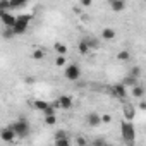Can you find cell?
Listing matches in <instances>:
<instances>
[{"label":"cell","instance_id":"6da1fadb","mask_svg":"<svg viewBox=\"0 0 146 146\" xmlns=\"http://www.w3.org/2000/svg\"><path fill=\"white\" fill-rule=\"evenodd\" d=\"M31 19H33L31 14H23V16L16 17V23H14V26H12V33H14V35H24Z\"/></svg>","mask_w":146,"mask_h":146},{"label":"cell","instance_id":"7a4b0ae2","mask_svg":"<svg viewBox=\"0 0 146 146\" xmlns=\"http://www.w3.org/2000/svg\"><path fill=\"white\" fill-rule=\"evenodd\" d=\"M122 137L127 144H132L134 143V137H136V129L132 125V120H124L122 122Z\"/></svg>","mask_w":146,"mask_h":146},{"label":"cell","instance_id":"3957f363","mask_svg":"<svg viewBox=\"0 0 146 146\" xmlns=\"http://www.w3.org/2000/svg\"><path fill=\"white\" fill-rule=\"evenodd\" d=\"M11 129L14 131V134L16 136H21V137H26L28 134H29V124L26 122V120H17V122H14L12 125H11Z\"/></svg>","mask_w":146,"mask_h":146},{"label":"cell","instance_id":"277c9868","mask_svg":"<svg viewBox=\"0 0 146 146\" xmlns=\"http://www.w3.org/2000/svg\"><path fill=\"white\" fill-rule=\"evenodd\" d=\"M64 76H65V79H69V81H78V79L81 78V69H79V65H76V64L67 65L65 70H64Z\"/></svg>","mask_w":146,"mask_h":146},{"label":"cell","instance_id":"5b68a950","mask_svg":"<svg viewBox=\"0 0 146 146\" xmlns=\"http://www.w3.org/2000/svg\"><path fill=\"white\" fill-rule=\"evenodd\" d=\"M110 91H112V95L115 96V98H125L127 96V86H124L122 83L120 84H113L112 88H110Z\"/></svg>","mask_w":146,"mask_h":146},{"label":"cell","instance_id":"8992f818","mask_svg":"<svg viewBox=\"0 0 146 146\" xmlns=\"http://www.w3.org/2000/svg\"><path fill=\"white\" fill-rule=\"evenodd\" d=\"M55 108L58 107V108H64V110H69L70 107H72V98L70 96H60L55 103H52Z\"/></svg>","mask_w":146,"mask_h":146},{"label":"cell","instance_id":"52a82bcc","mask_svg":"<svg viewBox=\"0 0 146 146\" xmlns=\"http://www.w3.org/2000/svg\"><path fill=\"white\" fill-rule=\"evenodd\" d=\"M0 19H2V23H4L5 28H12L14 23H16V17L9 11H2V12H0Z\"/></svg>","mask_w":146,"mask_h":146},{"label":"cell","instance_id":"ba28073f","mask_svg":"<svg viewBox=\"0 0 146 146\" xmlns=\"http://www.w3.org/2000/svg\"><path fill=\"white\" fill-rule=\"evenodd\" d=\"M0 137H2V141H5V143H12L14 137H16V134H14V131L9 125V127H5V129L0 131Z\"/></svg>","mask_w":146,"mask_h":146},{"label":"cell","instance_id":"9c48e42d","mask_svg":"<svg viewBox=\"0 0 146 146\" xmlns=\"http://www.w3.org/2000/svg\"><path fill=\"white\" fill-rule=\"evenodd\" d=\"M108 4H110V9L113 12H122L125 9V2H124V0H108Z\"/></svg>","mask_w":146,"mask_h":146},{"label":"cell","instance_id":"30bf717a","mask_svg":"<svg viewBox=\"0 0 146 146\" xmlns=\"http://www.w3.org/2000/svg\"><path fill=\"white\" fill-rule=\"evenodd\" d=\"M124 115H125L127 120H132V119L136 117V108H134L132 105H125V107H124Z\"/></svg>","mask_w":146,"mask_h":146},{"label":"cell","instance_id":"8fae6325","mask_svg":"<svg viewBox=\"0 0 146 146\" xmlns=\"http://www.w3.org/2000/svg\"><path fill=\"white\" fill-rule=\"evenodd\" d=\"M88 124H90L91 127H96V125H100V124H102V119H100V115H98V113H90V115H88Z\"/></svg>","mask_w":146,"mask_h":146},{"label":"cell","instance_id":"7c38bea8","mask_svg":"<svg viewBox=\"0 0 146 146\" xmlns=\"http://www.w3.org/2000/svg\"><path fill=\"white\" fill-rule=\"evenodd\" d=\"M102 38H105V40H113V38H115V29H112V28H103Z\"/></svg>","mask_w":146,"mask_h":146},{"label":"cell","instance_id":"4fadbf2b","mask_svg":"<svg viewBox=\"0 0 146 146\" xmlns=\"http://www.w3.org/2000/svg\"><path fill=\"white\" fill-rule=\"evenodd\" d=\"M53 50H55L58 55H65V53H67V45H65V43H60V41H57V43L53 45Z\"/></svg>","mask_w":146,"mask_h":146},{"label":"cell","instance_id":"5bb4252c","mask_svg":"<svg viewBox=\"0 0 146 146\" xmlns=\"http://www.w3.org/2000/svg\"><path fill=\"white\" fill-rule=\"evenodd\" d=\"M28 0H9V9H21L26 5Z\"/></svg>","mask_w":146,"mask_h":146},{"label":"cell","instance_id":"9a60e30c","mask_svg":"<svg viewBox=\"0 0 146 146\" xmlns=\"http://www.w3.org/2000/svg\"><path fill=\"white\" fill-rule=\"evenodd\" d=\"M78 50H79V53H81V55H86V53L90 52L88 40H83V41H79V45H78Z\"/></svg>","mask_w":146,"mask_h":146},{"label":"cell","instance_id":"2e32d148","mask_svg":"<svg viewBox=\"0 0 146 146\" xmlns=\"http://www.w3.org/2000/svg\"><path fill=\"white\" fill-rule=\"evenodd\" d=\"M143 95H144V88L139 86V84H134V86H132V96H136V98H143Z\"/></svg>","mask_w":146,"mask_h":146},{"label":"cell","instance_id":"e0dca14e","mask_svg":"<svg viewBox=\"0 0 146 146\" xmlns=\"http://www.w3.org/2000/svg\"><path fill=\"white\" fill-rule=\"evenodd\" d=\"M122 84H124V86H131V88H132L134 84H137V78H134L132 74H129V76L124 79V83H122Z\"/></svg>","mask_w":146,"mask_h":146},{"label":"cell","instance_id":"ac0fdd59","mask_svg":"<svg viewBox=\"0 0 146 146\" xmlns=\"http://www.w3.org/2000/svg\"><path fill=\"white\" fill-rule=\"evenodd\" d=\"M117 58H119V60H122V62H125V60H129V58H131V53H129L127 50H122V52H119V53H117Z\"/></svg>","mask_w":146,"mask_h":146},{"label":"cell","instance_id":"d6986e66","mask_svg":"<svg viewBox=\"0 0 146 146\" xmlns=\"http://www.w3.org/2000/svg\"><path fill=\"white\" fill-rule=\"evenodd\" d=\"M46 105H48V102H45V100H35V103H33V107L36 110H43Z\"/></svg>","mask_w":146,"mask_h":146},{"label":"cell","instance_id":"ffe728a7","mask_svg":"<svg viewBox=\"0 0 146 146\" xmlns=\"http://www.w3.org/2000/svg\"><path fill=\"white\" fill-rule=\"evenodd\" d=\"M45 124H46V125H55V124H57V117H55V113H52V115H45Z\"/></svg>","mask_w":146,"mask_h":146},{"label":"cell","instance_id":"44dd1931","mask_svg":"<svg viewBox=\"0 0 146 146\" xmlns=\"http://www.w3.org/2000/svg\"><path fill=\"white\" fill-rule=\"evenodd\" d=\"M55 144L57 146H69L70 141H69V137H60V139H55Z\"/></svg>","mask_w":146,"mask_h":146},{"label":"cell","instance_id":"7402d4cb","mask_svg":"<svg viewBox=\"0 0 146 146\" xmlns=\"http://www.w3.org/2000/svg\"><path fill=\"white\" fill-rule=\"evenodd\" d=\"M43 57H45V52H43V50H40V48H38V50H35V52H33V58H35V60H41Z\"/></svg>","mask_w":146,"mask_h":146},{"label":"cell","instance_id":"603a6c76","mask_svg":"<svg viewBox=\"0 0 146 146\" xmlns=\"http://www.w3.org/2000/svg\"><path fill=\"white\" fill-rule=\"evenodd\" d=\"M64 64H67V60H65V55H58V57L55 58V65H58V67H64Z\"/></svg>","mask_w":146,"mask_h":146},{"label":"cell","instance_id":"cb8c5ba5","mask_svg":"<svg viewBox=\"0 0 146 146\" xmlns=\"http://www.w3.org/2000/svg\"><path fill=\"white\" fill-rule=\"evenodd\" d=\"M41 112H43V113H45V115H52V113H55V107H53V105H50V103H48V105H46V107H45V108H43V110H41Z\"/></svg>","mask_w":146,"mask_h":146},{"label":"cell","instance_id":"d4e9b609","mask_svg":"<svg viewBox=\"0 0 146 146\" xmlns=\"http://www.w3.org/2000/svg\"><path fill=\"white\" fill-rule=\"evenodd\" d=\"M9 11V0H0V12Z\"/></svg>","mask_w":146,"mask_h":146},{"label":"cell","instance_id":"484cf974","mask_svg":"<svg viewBox=\"0 0 146 146\" xmlns=\"http://www.w3.org/2000/svg\"><path fill=\"white\" fill-rule=\"evenodd\" d=\"M2 35H4V38H12V36H14V33H12V28H7V29L2 33Z\"/></svg>","mask_w":146,"mask_h":146},{"label":"cell","instance_id":"4316f807","mask_svg":"<svg viewBox=\"0 0 146 146\" xmlns=\"http://www.w3.org/2000/svg\"><path fill=\"white\" fill-rule=\"evenodd\" d=\"M100 119H102V122H105V124H110V122H112V115H108V113L102 115Z\"/></svg>","mask_w":146,"mask_h":146},{"label":"cell","instance_id":"83f0119b","mask_svg":"<svg viewBox=\"0 0 146 146\" xmlns=\"http://www.w3.org/2000/svg\"><path fill=\"white\" fill-rule=\"evenodd\" d=\"M60 137H67V132L65 131H57L55 132V139H60Z\"/></svg>","mask_w":146,"mask_h":146},{"label":"cell","instance_id":"f1b7e54d","mask_svg":"<svg viewBox=\"0 0 146 146\" xmlns=\"http://www.w3.org/2000/svg\"><path fill=\"white\" fill-rule=\"evenodd\" d=\"M131 74H132L134 78H139V74H141V69H139V67H134V69H132V72H131Z\"/></svg>","mask_w":146,"mask_h":146},{"label":"cell","instance_id":"f546056e","mask_svg":"<svg viewBox=\"0 0 146 146\" xmlns=\"http://www.w3.org/2000/svg\"><path fill=\"white\" fill-rule=\"evenodd\" d=\"M91 4H93V0H81V5L83 7H90Z\"/></svg>","mask_w":146,"mask_h":146},{"label":"cell","instance_id":"4dcf8cb0","mask_svg":"<svg viewBox=\"0 0 146 146\" xmlns=\"http://www.w3.org/2000/svg\"><path fill=\"white\" fill-rule=\"evenodd\" d=\"M139 110H146V102H144V100L139 102Z\"/></svg>","mask_w":146,"mask_h":146},{"label":"cell","instance_id":"1f68e13d","mask_svg":"<svg viewBox=\"0 0 146 146\" xmlns=\"http://www.w3.org/2000/svg\"><path fill=\"white\" fill-rule=\"evenodd\" d=\"M76 141H78V144H86V143H88V141H86L84 137H78Z\"/></svg>","mask_w":146,"mask_h":146},{"label":"cell","instance_id":"d6a6232c","mask_svg":"<svg viewBox=\"0 0 146 146\" xmlns=\"http://www.w3.org/2000/svg\"><path fill=\"white\" fill-rule=\"evenodd\" d=\"M72 12L79 16V14H81V9H79V7H72Z\"/></svg>","mask_w":146,"mask_h":146},{"label":"cell","instance_id":"836d02e7","mask_svg":"<svg viewBox=\"0 0 146 146\" xmlns=\"http://www.w3.org/2000/svg\"><path fill=\"white\" fill-rule=\"evenodd\" d=\"M103 143H105V141H103V139H96V141H95V143H93V144H103Z\"/></svg>","mask_w":146,"mask_h":146}]
</instances>
